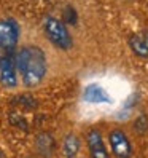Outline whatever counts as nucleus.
Here are the masks:
<instances>
[{
    "label": "nucleus",
    "instance_id": "nucleus-12",
    "mask_svg": "<svg viewBox=\"0 0 148 158\" xmlns=\"http://www.w3.org/2000/svg\"><path fill=\"white\" fill-rule=\"evenodd\" d=\"M16 101L19 102V104H21L22 107H26V109H35V107H37L35 99H34V98H30V96H19Z\"/></svg>",
    "mask_w": 148,
    "mask_h": 158
},
{
    "label": "nucleus",
    "instance_id": "nucleus-3",
    "mask_svg": "<svg viewBox=\"0 0 148 158\" xmlns=\"http://www.w3.org/2000/svg\"><path fill=\"white\" fill-rule=\"evenodd\" d=\"M19 39V27L13 19H0V48L11 51L16 48Z\"/></svg>",
    "mask_w": 148,
    "mask_h": 158
},
{
    "label": "nucleus",
    "instance_id": "nucleus-13",
    "mask_svg": "<svg viewBox=\"0 0 148 158\" xmlns=\"http://www.w3.org/2000/svg\"><path fill=\"white\" fill-rule=\"evenodd\" d=\"M64 15H66V21L69 24H75L77 23V13H75V10H73L72 6H67L66 11H64Z\"/></svg>",
    "mask_w": 148,
    "mask_h": 158
},
{
    "label": "nucleus",
    "instance_id": "nucleus-7",
    "mask_svg": "<svg viewBox=\"0 0 148 158\" xmlns=\"http://www.w3.org/2000/svg\"><path fill=\"white\" fill-rule=\"evenodd\" d=\"M129 46L132 53L138 58H148V31L134 34L129 39Z\"/></svg>",
    "mask_w": 148,
    "mask_h": 158
},
{
    "label": "nucleus",
    "instance_id": "nucleus-2",
    "mask_svg": "<svg viewBox=\"0 0 148 158\" xmlns=\"http://www.w3.org/2000/svg\"><path fill=\"white\" fill-rule=\"evenodd\" d=\"M43 31H45V35L48 37V40L54 46H58L61 50L72 48V45H73L72 35L67 29V26L62 21L56 19L53 16H46L43 19Z\"/></svg>",
    "mask_w": 148,
    "mask_h": 158
},
{
    "label": "nucleus",
    "instance_id": "nucleus-10",
    "mask_svg": "<svg viewBox=\"0 0 148 158\" xmlns=\"http://www.w3.org/2000/svg\"><path fill=\"white\" fill-rule=\"evenodd\" d=\"M81 148V141L77 134H67L64 137V142H62V153L66 158H75Z\"/></svg>",
    "mask_w": 148,
    "mask_h": 158
},
{
    "label": "nucleus",
    "instance_id": "nucleus-9",
    "mask_svg": "<svg viewBox=\"0 0 148 158\" xmlns=\"http://www.w3.org/2000/svg\"><path fill=\"white\" fill-rule=\"evenodd\" d=\"M35 147L38 153L45 158H50L56 148V141L53 139V136L50 133H42L37 136V141H35Z\"/></svg>",
    "mask_w": 148,
    "mask_h": 158
},
{
    "label": "nucleus",
    "instance_id": "nucleus-11",
    "mask_svg": "<svg viewBox=\"0 0 148 158\" xmlns=\"http://www.w3.org/2000/svg\"><path fill=\"white\" fill-rule=\"evenodd\" d=\"M134 128H135L140 134H143L145 131H148V120H146V117H145V115L138 117L137 122H135V125H134Z\"/></svg>",
    "mask_w": 148,
    "mask_h": 158
},
{
    "label": "nucleus",
    "instance_id": "nucleus-1",
    "mask_svg": "<svg viewBox=\"0 0 148 158\" xmlns=\"http://www.w3.org/2000/svg\"><path fill=\"white\" fill-rule=\"evenodd\" d=\"M14 66L16 70L19 72L21 80L26 86H37L40 85L42 80L46 75L48 62H46L45 51L38 46H24L16 53L14 58Z\"/></svg>",
    "mask_w": 148,
    "mask_h": 158
},
{
    "label": "nucleus",
    "instance_id": "nucleus-5",
    "mask_svg": "<svg viewBox=\"0 0 148 158\" xmlns=\"http://www.w3.org/2000/svg\"><path fill=\"white\" fill-rule=\"evenodd\" d=\"M0 83L5 88H14L18 85L14 59L11 56H8V54L0 58Z\"/></svg>",
    "mask_w": 148,
    "mask_h": 158
},
{
    "label": "nucleus",
    "instance_id": "nucleus-6",
    "mask_svg": "<svg viewBox=\"0 0 148 158\" xmlns=\"http://www.w3.org/2000/svg\"><path fill=\"white\" fill-rule=\"evenodd\" d=\"M86 142H88L91 158H110L108 150L104 144L102 133H100L99 129H91L86 136Z\"/></svg>",
    "mask_w": 148,
    "mask_h": 158
},
{
    "label": "nucleus",
    "instance_id": "nucleus-8",
    "mask_svg": "<svg viewBox=\"0 0 148 158\" xmlns=\"http://www.w3.org/2000/svg\"><path fill=\"white\" fill-rule=\"evenodd\" d=\"M83 99L91 104H100V102H110V98L105 93V89L99 85H88L83 93Z\"/></svg>",
    "mask_w": 148,
    "mask_h": 158
},
{
    "label": "nucleus",
    "instance_id": "nucleus-4",
    "mask_svg": "<svg viewBox=\"0 0 148 158\" xmlns=\"http://www.w3.org/2000/svg\"><path fill=\"white\" fill-rule=\"evenodd\" d=\"M108 142L112 147V152L116 158H131L132 156V144L129 141L124 131L113 129L108 134Z\"/></svg>",
    "mask_w": 148,
    "mask_h": 158
}]
</instances>
